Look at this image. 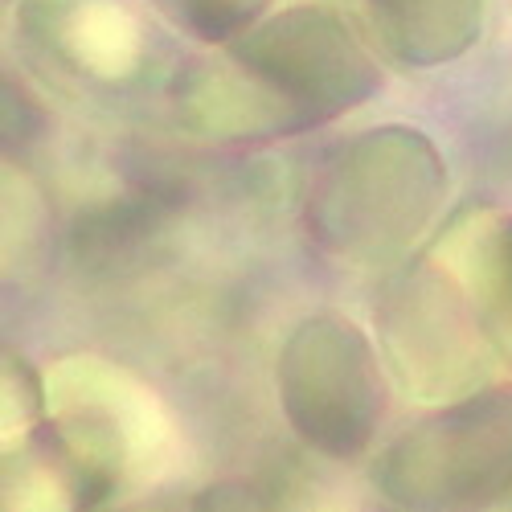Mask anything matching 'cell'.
<instances>
[{
  "mask_svg": "<svg viewBox=\"0 0 512 512\" xmlns=\"http://www.w3.org/2000/svg\"><path fill=\"white\" fill-rule=\"evenodd\" d=\"M381 87L361 37L324 5H291L177 74V115L218 140L291 136L328 123Z\"/></svg>",
  "mask_w": 512,
  "mask_h": 512,
  "instance_id": "1",
  "label": "cell"
},
{
  "mask_svg": "<svg viewBox=\"0 0 512 512\" xmlns=\"http://www.w3.org/2000/svg\"><path fill=\"white\" fill-rule=\"evenodd\" d=\"M447 197V160L418 127L386 123L340 144L312 181L308 234L353 267L394 263L435 222Z\"/></svg>",
  "mask_w": 512,
  "mask_h": 512,
  "instance_id": "2",
  "label": "cell"
},
{
  "mask_svg": "<svg viewBox=\"0 0 512 512\" xmlns=\"http://www.w3.org/2000/svg\"><path fill=\"white\" fill-rule=\"evenodd\" d=\"M46 426L58 455L99 504L123 484H148L177 459V422L160 394L132 369L95 353L58 357L41 373Z\"/></svg>",
  "mask_w": 512,
  "mask_h": 512,
  "instance_id": "3",
  "label": "cell"
},
{
  "mask_svg": "<svg viewBox=\"0 0 512 512\" xmlns=\"http://www.w3.org/2000/svg\"><path fill=\"white\" fill-rule=\"evenodd\" d=\"M373 484L402 512H488L512 496V390H476L381 451Z\"/></svg>",
  "mask_w": 512,
  "mask_h": 512,
  "instance_id": "4",
  "label": "cell"
},
{
  "mask_svg": "<svg viewBox=\"0 0 512 512\" xmlns=\"http://www.w3.org/2000/svg\"><path fill=\"white\" fill-rule=\"evenodd\" d=\"M275 390L283 418L312 451L353 459L381 422V373L369 336L336 312L300 320L279 349Z\"/></svg>",
  "mask_w": 512,
  "mask_h": 512,
  "instance_id": "5",
  "label": "cell"
},
{
  "mask_svg": "<svg viewBox=\"0 0 512 512\" xmlns=\"http://www.w3.org/2000/svg\"><path fill=\"white\" fill-rule=\"evenodd\" d=\"M381 353L406 398L447 406L484 386L492 345L447 271H418L402 279L381 304Z\"/></svg>",
  "mask_w": 512,
  "mask_h": 512,
  "instance_id": "6",
  "label": "cell"
},
{
  "mask_svg": "<svg viewBox=\"0 0 512 512\" xmlns=\"http://www.w3.org/2000/svg\"><path fill=\"white\" fill-rule=\"evenodd\" d=\"M17 25L46 62L103 87L140 78L156 50V33L132 0H21Z\"/></svg>",
  "mask_w": 512,
  "mask_h": 512,
  "instance_id": "7",
  "label": "cell"
},
{
  "mask_svg": "<svg viewBox=\"0 0 512 512\" xmlns=\"http://www.w3.org/2000/svg\"><path fill=\"white\" fill-rule=\"evenodd\" d=\"M435 267L467 295L488 345L512 369V213L463 209L435 246Z\"/></svg>",
  "mask_w": 512,
  "mask_h": 512,
  "instance_id": "8",
  "label": "cell"
},
{
  "mask_svg": "<svg viewBox=\"0 0 512 512\" xmlns=\"http://www.w3.org/2000/svg\"><path fill=\"white\" fill-rule=\"evenodd\" d=\"M386 54L414 70H435L480 41L484 0H365Z\"/></svg>",
  "mask_w": 512,
  "mask_h": 512,
  "instance_id": "9",
  "label": "cell"
},
{
  "mask_svg": "<svg viewBox=\"0 0 512 512\" xmlns=\"http://www.w3.org/2000/svg\"><path fill=\"white\" fill-rule=\"evenodd\" d=\"M82 488L66 459L33 455L17 459L5 476V512H82Z\"/></svg>",
  "mask_w": 512,
  "mask_h": 512,
  "instance_id": "10",
  "label": "cell"
},
{
  "mask_svg": "<svg viewBox=\"0 0 512 512\" xmlns=\"http://www.w3.org/2000/svg\"><path fill=\"white\" fill-rule=\"evenodd\" d=\"M267 5L271 0H173L177 21L201 41H218V46L246 33L254 21H263Z\"/></svg>",
  "mask_w": 512,
  "mask_h": 512,
  "instance_id": "11",
  "label": "cell"
},
{
  "mask_svg": "<svg viewBox=\"0 0 512 512\" xmlns=\"http://www.w3.org/2000/svg\"><path fill=\"white\" fill-rule=\"evenodd\" d=\"M197 512H263V500L242 484H218L197 500Z\"/></svg>",
  "mask_w": 512,
  "mask_h": 512,
  "instance_id": "12",
  "label": "cell"
}]
</instances>
